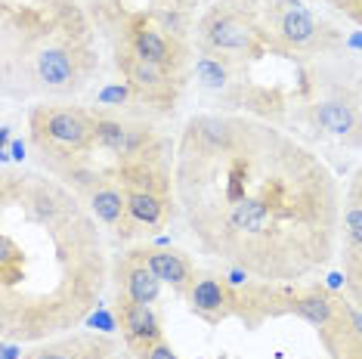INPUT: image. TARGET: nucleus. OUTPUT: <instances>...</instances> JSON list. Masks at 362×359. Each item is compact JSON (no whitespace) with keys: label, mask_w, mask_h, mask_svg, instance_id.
I'll list each match as a JSON object with an SVG mask.
<instances>
[{"label":"nucleus","mask_w":362,"mask_h":359,"mask_svg":"<svg viewBox=\"0 0 362 359\" xmlns=\"http://www.w3.org/2000/svg\"><path fill=\"white\" fill-rule=\"evenodd\" d=\"M174 189L199 248L251 279L307 282L341 251L344 205L334 174L263 118H189L174 152Z\"/></svg>","instance_id":"obj_1"},{"label":"nucleus","mask_w":362,"mask_h":359,"mask_svg":"<svg viewBox=\"0 0 362 359\" xmlns=\"http://www.w3.org/2000/svg\"><path fill=\"white\" fill-rule=\"evenodd\" d=\"M90 208L62 180L6 167L0 180V334L40 344L100 307L109 276Z\"/></svg>","instance_id":"obj_2"},{"label":"nucleus","mask_w":362,"mask_h":359,"mask_svg":"<svg viewBox=\"0 0 362 359\" xmlns=\"http://www.w3.org/2000/svg\"><path fill=\"white\" fill-rule=\"evenodd\" d=\"M96 65L93 31L75 0H4L6 96H71Z\"/></svg>","instance_id":"obj_3"},{"label":"nucleus","mask_w":362,"mask_h":359,"mask_svg":"<svg viewBox=\"0 0 362 359\" xmlns=\"http://www.w3.org/2000/svg\"><path fill=\"white\" fill-rule=\"evenodd\" d=\"M279 316H298L310 322L328 359H362V310L328 285L254 282L251 319H257L254 325Z\"/></svg>","instance_id":"obj_4"},{"label":"nucleus","mask_w":362,"mask_h":359,"mask_svg":"<svg viewBox=\"0 0 362 359\" xmlns=\"http://www.w3.org/2000/svg\"><path fill=\"white\" fill-rule=\"evenodd\" d=\"M202 56L226 62L233 71H248L251 62L269 56V37L263 31L260 0H217L195 25Z\"/></svg>","instance_id":"obj_5"},{"label":"nucleus","mask_w":362,"mask_h":359,"mask_svg":"<svg viewBox=\"0 0 362 359\" xmlns=\"http://www.w3.org/2000/svg\"><path fill=\"white\" fill-rule=\"evenodd\" d=\"M28 140L37 152L40 167L53 177L75 165H87L100 152L93 109L78 105H35L28 112Z\"/></svg>","instance_id":"obj_6"},{"label":"nucleus","mask_w":362,"mask_h":359,"mask_svg":"<svg viewBox=\"0 0 362 359\" xmlns=\"http://www.w3.org/2000/svg\"><path fill=\"white\" fill-rule=\"evenodd\" d=\"M260 19L269 37V53L288 59H319L347 44L341 31L307 10L300 0H260Z\"/></svg>","instance_id":"obj_7"},{"label":"nucleus","mask_w":362,"mask_h":359,"mask_svg":"<svg viewBox=\"0 0 362 359\" xmlns=\"http://www.w3.org/2000/svg\"><path fill=\"white\" fill-rule=\"evenodd\" d=\"M56 180H62V183L84 201L90 208V214L100 220L105 230L115 233V239L130 242L139 233L136 223L130 220L127 195L121 189L118 180H115L112 170H100L93 161H87V165H75V167L62 170Z\"/></svg>","instance_id":"obj_8"},{"label":"nucleus","mask_w":362,"mask_h":359,"mask_svg":"<svg viewBox=\"0 0 362 359\" xmlns=\"http://www.w3.org/2000/svg\"><path fill=\"white\" fill-rule=\"evenodd\" d=\"M115 69H118L121 81L134 90V96L139 102H146L155 112L177 109L180 96H183V87H186L183 75H174V71L143 59L139 53L130 50L124 40L115 47Z\"/></svg>","instance_id":"obj_9"},{"label":"nucleus","mask_w":362,"mask_h":359,"mask_svg":"<svg viewBox=\"0 0 362 359\" xmlns=\"http://www.w3.org/2000/svg\"><path fill=\"white\" fill-rule=\"evenodd\" d=\"M93 124H96V149L112 155L115 165H124V161H136L168 149V143H164L158 130L139 118H115L103 109L100 112L93 109Z\"/></svg>","instance_id":"obj_10"},{"label":"nucleus","mask_w":362,"mask_h":359,"mask_svg":"<svg viewBox=\"0 0 362 359\" xmlns=\"http://www.w3.org/2000/svg\"><path fill=\"white\" fill-rule=\"evenodd\" d=\"M121 40L130 47L134 53H139L143 59H149L161 69L183 75L189 65V47L180 37L168 35L152 13L139 10V13H127L121 22Z\"/></svg>","instance_id":"obj_11"},{"label":"nucleus","mask_w":362,"mask_h":359,"mask_svg":"<svg viewBox=\"0 0 362 359\" xmlns=\"http://www.w3.org/2000/svg\"><path fill=\"white\" fill-rule=\"evenodd\" d=\"M298 118L310 124L316 134L332 136V140L350 146V149H362V109L350 96H322L307 105H300Z\"/></svg>","instance_id":"obj_12"},{"label":"nucleus","mask_w":362,"mask_h":359,"mask_svg":"<svg viewBox=\"0 0 362 359\" xmlns=\"http://www.w3.org/2000/svg\"><path fill=\"white\" fill-rule=\"evenodd\" d=\"M186 304L199 319H204L208 325H220V322L233 319V316L238 319V313H242V291L226 276L204 273L195 279Z\"/></svg>","instance_id":"obj_13"},{"label":"nucleus","mask_w":362,"mask_h":359,"mask_svg":"<svg viewBox=\"0 0 362 359\" xmlns=\"http://www.w3.org/2000/svg\"><path fill=\"white\" fill-rule=\"evenodd\" d=\"M115 316H118V329L124 334V347L127 353H134V359H149L152 350L164 341L161 319L149 304L115 298Z\"/></svg>","instance_id":"obj_14"},{"label":"nucleus","mask_w":362,"mask_h":359,"mask_svg":"<svg viewBox=\"0 0 362 359\" xmlns=\"http://www.w3.org/2000/svg\"><path fill=\"white\" fill-rule=\"evenodd\" d=\"M161 279L152 273V266L143 260L139 248H130L115 257V298H130L136 304H158Z\"/></svg>","instance_id":"obj_15"},{"label":"nucleus","mask_w":362,"mask_h":359,"mask_svg":"<svg viewBox=\"0 0 362 359\" xmlns=\"http://www.w3.org/2000/svg\"><path fill=\"white\" fill-rule=\"evenodd\" d=\"M22 359H121V347L105 334H65L40 341Z\"/></svg>","instance_id":"obj_16"},{"label":"nucleus","mask_w":362,"mask_h":359,"mask_svg":"<svg viewBox=\"0 0 362 359\" xmlns=\"http://www.w3.org/2000/svg\"><path fill=\"white\" fill-rule=\"evenodd\" d=\"M139 254H143V260L152 266V273L164 285H170L183 300L189 298L195 279H199L189 254H183L180 248H170V245H139Z\"/></svg>","instance_id":"obj_17"},{"label":"nucleus","mask_w":362,"mask_h":359,"mask_svg":"<svg viewBox=\"0 0 362 359\" xmlns=\"http://www.w3.org/2000/svg\"><path fill=\"white\" fill-rule=\"evenodd\" d=\"M124 195L136 230H161L174 217V195H161L149 189H124Z\"/></svg>","instance_id":"obj_18"},{"label":"nucleus","mask_w":362,"mask_h":359,"mask_svg":"<svg viewBox=\"0 0 362 359\" xmlns=\"http://www.w3.org/2000/svg\"><path fill=\"white\" fill-rule=\"evenodd\" d=\"M341 260H344V288L350 291V300L362 310V245H341Z\"/></svg>","instance_id":"obj_19"},{"label":"nucleus","mask_w":362,"mask_h":359,"mask_svg":"<svg viewBox=\"0 0 362 359\" xmlns=\"http://www.w3.org/2000/svg\"><path fill=\"white\" fill-rule=\"evenodd\" d=\"M195 75H199V84L208 87V90H226L233 84V78L238 71H233L226 62L220 59H211V56H199L195 59Z\"/></svg>","instance_id":"obj_20"},{"label":"nucleus","mask_w":362,"mask_h":359,"mask_svg":"<svg viewBox=\"0 0 362 359\" xmlns=\"http://www.w3.org/2000/svg\"><path fill=\"white\" fill-rule=\"evenodd\" d=\"M130 100H136V96H134V90H130L124 81L103 87V90H100V96H96V102H100L103 109H121V105L130 102Z\"/></svg>","instance_id":"obj_21"},{"label":"nucleus","mask_w":362,"mask_h":359,"mask_svg":"<svg viewBox=\"0 0 362 359\" xmlns=\"http://www.w3.org/2000/svg\"><path fill=\"white\" fill-rule=\"evenodd\" d=\"M328 4H334L341 13H347L356 25H362V0H328Z\"/></svg>","instance_id":"obj_22"},{"label":"nucleus","mask_w":362,"mask_h":359,"mask_svg":"<svg viewBox=\"0 0 362 359\" xmlns=\"http://www.w3.org/2000/svg\"><path fill=\"white\" fill-rule=\"evenodd\" d=\"M149 359H180V356H177V350L170 347L168 341H161V344H158V347H155L152 353H149Z\"/></svg>","instance_id":"obj_23"},{"label":"nucleus","mask_w":362,"mask_h":359,"mask_svg":"<svg viewBox=\"0 0 362 359\" xmlns=\"http://www.w3.org/2000/svg\"><path fill=\"white\" fill-rule=\"evenodd\" d=\"M10 152H13V158H16V161H22V158H25V143L16 140V143L10 146Z\"/></svg>","instance_id":"obj_24"},{"label":"nucleus","mask_w":362,"mask_h":359,"mask_svg":"<svg viewBox=\"0 0 362 359\" xmlns=\"http://www.w3.org/2000/svg\"><path fill=\"white\" fill-rule=\"evenodd\" d=\"M347 44H350V47H356V50H362V31H359V35H353Z\"/></svg>","instance_id":"obj_25"}]
</instances>
